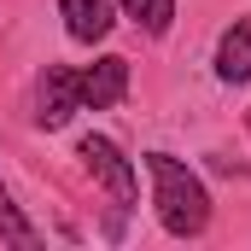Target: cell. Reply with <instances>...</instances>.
I'll return each mask as SVG.
<instances>
[{"instance_id": "obj_1", "label": "cell", "mask_w": 251, "mask_h": 251, "mask_svg": "<svg viewBox=\"0 0 251 251\" xmlns=\"http://www.w3.org/2000/svg\"><path fill=\"white\" fill-rule=\"evenodd\" d=\"M146 176H152V204H158L164 234L199 240L204 222H210V193H204V181L193 176L176 152H146Z\"/></svg>"}, {"instance_id": "obj_2", "label": "cell", "mask_w": 251, "mask_h": 251, "mask_svg": "<svg viewBox=\"0 0 251 251\" xmlns=\"http://www.w3.org/2000/svg\"><path fill=\"white\" fill-rule=\"evenodd\" d=\"M76 158L88 164V176H94L100 187L111 193V222H105V234L117 240V234H123V216L134 210V199H140V187H134V164L123 158V146L105 140V134H88V140L76 146Z\"/></svg>"}, {"instance_id": "obj_3", "label": "cell", "mask_w": 251, "mask_h": 251, "mask_svg": "<svg viewBox=\"0 0 251 251\" xmlns=\"http://www.w3.org/2000/svg\"><path fill=\"white\" fill-rule=\"evenodd\" d=\"M76 111H82L76 70H70V64H47L41 82H35V123H41V128H64Z\"/></svg>"}, {"instance_id": "obj_4", "label": "cell", "mask_w": 251, "mask_h": 251, "mask_svg": "<svg viewBox=\"0 0 251 251\" xmlns=\"http://www.w3.org/2000/svg\"><path fill=\"white\" fill-rule=\"evenodd\" d=\"M76 88H82V111H105V105H117V100L128 94V59H117V53L94 59L88 70H76Z\"/></svg>"}, {"instance_id": "obj_5", "label": "cell", "mask_w": 251, "mask_h": 251, "mask_svg": "<svg viewBox=\"0 0 251 251\" xmlns=\"http://www.w3.org/2000/svg\"><path fill=\"white\" fill-rule=\"evenodd\" d=\"M59 18H64V35H70V41L94 47V41L111 35V24H117V0H59Z\"/></svg>"}, {"instance_id": "obj_6", "label": "cell", "mask_w": 251, "mask_h": 251, "mask_svg": "<svg viewBox=\"0 0 251 251\" xmlns=\"http://www.w3.org/2000/svg\"><path fill=\"white\" fill-rule=\"evenodd\" d=\"M216 76H222L228 88L251 82V18H234V24L222 29V41H216Z\"/></svg>"}, {"instance_id": "obj_7", "label": "cell", "mask_w": 251, "mask_h": 251, "mask_svg": "<svg viewBox=\"0 0 251 251\" xmlns=\"http://www.w3.org/2000/svg\"><path fill=\"white\" fill-rule=\"evenodd\" d=\"M0 240L6 246H18V251H41V234H35V222L12 204V193L0 187Z\"/></svg>"}, {"instance_id": "obj_8", "label": "cell", "mask_w": 251, "mask_h": 251, "mask_svg": "<svg viewBox=\"0 0 251 251\" xmlns=\"http://www.w3.org/2000/svg\"><path fill=\"white\" fill-rule=\"evenodd\" d=\"M117 6L134 18V29H146V35H164L176 24V0H117Z\"/></svg>"}]
</instances>
